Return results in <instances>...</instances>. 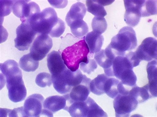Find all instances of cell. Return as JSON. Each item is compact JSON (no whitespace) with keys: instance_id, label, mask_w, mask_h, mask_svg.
<instances>
[{"instance_id":"obj_1","label":"cell","mask_w":157,"mask_h":117,"mask_svg":"<svg viewBox=\"0 0 157 117\" xmlns=\"http://www.w3.org/2000/svg\"><path fill=\"white\" fill-rule=\"evenodd\" d=\"M19 67L17 62L12 60L0 64L2 75L6 81L8 96L11 101L14 103L23 101L27 94Z\"/></svg>"},{"instance_id":"obj_2","label":"cell","mask_w":157,"mask_h":117,"mask_svg":"<svg viewBox=\"0 0 157 117\" xmlns=\"http://www.w3.org/2000/svg\"><path fill=\"white\" fill-rule=\"evenodd\" d=\"M70 45L66 37H61L69 45L62 51L61 56L65 65L72 71L78 69L82 62H86L88 60L89 49L85 37L79 38L70 33L67 35Z\"/></svg>"},{"instance_id":"obj_3","label":"cell","mask_w":157,"mask_h":117,"mask_svg":"<svg viewBox=\"0 0 157 117\" xmlns=\"http://www.w3.org/2000/svg\"><path fill=\"white\" fill-rule=\"evenodd\" d=\"M133 67L125 56L116 57L111 69L105 73L107 77H115L124 86L130 89L137 85V77L133 71Z\"/></svg>"},{"instance_id":"obj_4","label":"cell","mask_w":157,"mask_h":117,"mask_svg":"<svg viewBox=\"0 0 157 117\" xmlns=\"http://www.w3.org/2000/svg\"><path fill=\"white\" fill-rule=\"evenodd\" d=\"M61 20L58 17L55 9L52 7H48L27 21L30 24L37 33L50 36Z\"/></svg>"},{"instance_id":"obj_5","label":"cell","mask_w":157,"mask_h":117,"mask_svg":"<svg viewBox=\"0 0 157 117\" xmlns=\"http://www.w3.org/2000/svg\"><path fill=\"white\" fill-rule=\"evenodd\" d=\"M109 45L116 56H125L126 51H132L137 45L135 31L130 27L123 28L113 37Z\"/></svg>"},{"instance_id":"obj_6","label":"cell","mask_w":157,"mask_h":117,"mask_svg":"<svg viewBox=\"0 0 157 117\" xmlns=\"http://www.w3.org/2000/svg\"><path fill=\"white\" fill-rule=\"evenodd\" d=\"M83 77L80 70L73 72L67 68L58 76L52 78L53 86L58 92L65 94L69 93L74 87L80 84Z\"/></svg>"},{"instance_id":"obj_7","label":"cell","mask_w":157,"mask_h":117,"mask_svg":"<svg viewBox=\"0 0 157 117\" xmlns=\"http://www.w3.org/2000/svg\"><path fill=\"white\" fill-rule=\"evenodd\" d=\"M17 37L14 39L15 47L19 51H27L35 39L37 33L28 22H22L16 30Z\"/></svg>"},{"instance_id":"obj_8","label":"cell","mask_w":157,"mask_h":117,"mask_svg":"<svg viewBox=\"0 0 157 117\" xmlns=\"http://www.w3.org/2000/svg\"><path fill=\"white\" fill-rule=\"evenodd\" d=\"M114 99L113 107L116 117L129 116L139 104L137 100L130 94H119Z\"/></svg>"},{"instance_id":"obj_9","label":"cell","mask_w":157,"mask_h":117,"mask_svg":"<svg viewBox=\"0 0 157 117\" xmlns=\"http://www.w3.org/2000/svg\"><path fill=\"white\" fill-rule=\"evenodd\" d=\"M13 14L22 22L29 20L40 13V8L36 3L30 1H14Z\"/></svg>"},{"instance_id":"obj_10","label":"cell","mask_w":157,"mask_h":117,"mask_svg":"<svg viewBox=\"0 0 157 117\" xmlns=\"http://www.w3.org/2000/svg\"><path fill=\"white\" fill-rule=\"evenodd\" d=\"M52 45V40L48 35L39 34L30 47V53L35 60H42L46 57Z\"/></svg>"},{"instance_id":"obj_11","label":"cell","mask_w":157,"mask_h":117,"mask_svg":"<svg viewBox=\"0 0 157 117\" xmlns=\"http://www.w3.org/2000/svg\"><path fill=\"white\" fill-rule=\"evenodd\" d=\"M91 81V79L84 75L83 79L81 83L74 87L69 93L64 95L67 100L65 108L73 102H82L86 101L90 93Z\"/></svg>"},{"instance_id":"obj_12","label":"cell","mask_w":157,"mask_h":117,"mask_svg":"<svg viewBox=\"0 0 157 117\" xmlns=\"http://www.w3.org/2000/svg\"><path fill=\"white\" fill-rule=\"evenodd\" d=\"M134 53L140 62L157 60V40L153 37H147L143 41Z\"/></svg>"},{"instance_id":"obj_13","label":"cell","mask_w":157,"mask_h":117,"mask_svg":"<svg viewBox=\"0 0 157 117\" xmlns=\"http://www.w3.org/2000/svg\"><path fill=\"white\" fill-rule=\"evenodd\" d=\"M144 1H124L126 12L124 21L131 27L137 26L142 17L140 9Z\"/></svg>"},{"instance_id":"obj_14","label":"cell","mask_w":157,"mask_h":117,"mask_svg":"<svg viewBox=\"0 0 157 117\" xmlns=\"http://www.w3.org/2000/svg\"><path fill=\"white\" fill-rule=\"evenodd\" d=\"M44 99L41 94H35L29 96L23 107L24 117H40L43 108Z\"/></svg>"},{"instance_id":"obj_15","label":"cell","mask_w":157,"mask_h":117,"mask_svg":"<svg viewBox=\"0 0 157 117\" xmlns=\"http://www.w3.org/2000/svg\"><path fill=\"white\" fill-rule=\"evenodd\" d=\"M47 66L52 78L59 76L68 68L59 52L53 51L47 56Z\"/></svg>"},{"instance_id":"obj_16","label":"cell","mask_w":157,"mask_h":117,"mask_svg":"<svg viewBox=\"0 0 157 117\" xmlns=\"http://www.w3.org/2000/svg\"><path fill=\"white\" fill-rule=\"evenodd\" d=\"M67 104L64 95L63 96H53L45 99L44 102V109L46 110L50 115L53 116V114L62 109L64 110Z\"/></svg>"},{"instance_id":"obj_17","label":"cell","mask_w":157,"mask_h":117,"mask_svg":"<svg viewBox=\"0 0 157 117\" xmlns=\"http://www.w3.org/2000/svg\"><path fill=\"white\" fill-rule=\"evenodd\" d=\"M116 57L109 45L105 50H101L95 54L94 58L97 63L104 69L105 73L111 68Z\"/></svg>"},{"instance_id":"obj_18","label":"cell","mask_w":157,"mask_h":117,"mask_svg":"<svg viewBox=\"0 0 157 117\" xmlns=\"http://www.w3.org/2000/svg\"><path fill=\"white\" fill-rule=\"evenodd\" d=\"M85 40L89 49V54L92 56L101 51L104 41L103 36L93 31L86 35Z\"/></svg>"},{"instance_id":"obj_19","label":"cell","mask_w":157,"mask_h":117,"mask_svg":"<svg viewBox=\"0 0 157 117\" xmlns=\"http://www.w3.org/2000/svg\"><path fill=\"white\" fill-rule=\"evenodd\" d=\"M86 12V8L83 3L78 2L73 4L66 17L68 26L75 21L83 20Z\"/></svg>"},{"instance_id":"obj_20","label":"cell","mask_w":157,"mask_h":117,"mask_svg":"<svg viewBox=\"0 0 157 117\" xmlns=\"http://www.w3.org/2000/svg\"><path fill=\"white\" fill-rule=\"evenodd\" d=\"M157 60H153L148 63L147 67L148 87L153 97L157 96Z\"/></svg>"},{"instance_id":"obj_21","label":"cell","mask_w":157,"mask_h":117,"mask_svg":"<svg viewBox=\"0 0 157 117\" xmlns=\"http://www.w3.org/2000/svg\"><path fill=\"white\" fill-rule=\"evenodd\" d=\"M72 117H87L88 107L86 101L74 102L65 108Z\"/></svg>"},{"instance_id":"obj_22","label":"cell","mask_w":157,"mask_h":117,"mask_svg":"<svg viewBox=\"0 0 157 117\" xmlns=\"http://www.w3.org/2000/svg\"><path fill=\"white\" fill-rule=\"evenodd\" d=\"M129 94L137 100L139 104L143 103L153 98L150 92L148 84L142 87L136 86L132 88Z\"/></svg>"},{"instance_id":"obj_23","label":"cell","mask_w":157,"mask_h":117,"mask_svg":"<svg viewBox=\"0 0 157 117\" xmlns=\"http://www.w3.org/2000/svg\"><path fill=\"white\" fill-rule=\"evenodd\" d=\"M109 77L105 74L98 75L96 78L90 82V91L94 94L98 96L105 93L104 87L105 83Z\"/></svg>"},{"instance_id":"obj_24","label":"cell","mask_w":157,"mask_h":117,"mask_svg":"<svg viewBox=\"0 0 157 117\" xmlns=\"http://www.w3.org/2000/svg\"><path fill=\"white\" fill-rule=\"evenodd\" d=\"M39 61L35 60L30 53L23 56L19 61L20 67L26 72H33L38 68Z\"/></svg>"},{"instance_id":"obj_25","label":"cell","mask_w":157,"mask_h":117,"mask_svg":"<svg viewBox=\"0 0 157 117\" xmlns=\"http://www.w3.org/2000/svg\"><path fill=\"white\" fill-rule=\"evenodd\" d=\"M69 26L73 35L79 38L83 37L89 31L88 25L83 20L75 21L70 24Z\"/></svg>"},{"instance_id":"obj_26","label":"cell","mask_w":157,"mask_h":117,"mask_svg":"<svg viewBox=\"0 0 157 117\" xmlns=\"http://www.w3.org/2000/svg\"><path fill=\"white\" fill-rule=\"evenodd\" d=\"M120 81L118 79L109 77L105 83V93L111 98L114 99L119 94L118 85Z\"/></svg>"},{"instance_id":"obj_27","label":"cell","mask_w":157,"mask_h":117,"mask_svg":"<svg viewBox=\"0 0 157 117\" xmlns=\"http://www.w3.org/2000/svg\"><path fill=\"white\" fill-rule=\"evenodd\" d=\"M88 104L89 111L87 117H107V114L98 105L94 100L88 97L86 100Z\"/></svg>"},{"instance_id":"obj_28","label":"cell","mask_w":157,"mask_h":117,"mask_svg":"<svg viewBox=\"0 0 157 117\" xmlns=\"http://www.w3.org/2000/svg\"><path fill=\"white\" fill-rule=\"evenodd\" d=\"M86 5L87 10L96 17H104L107 13L104 6L98 3L96 1H87Z\"/></svg>"},{"instance_id":"obj_29","label":"cell","mask_w":157,"mask_h":117,"mask_svg":"<svg viewBox=\"0 0 157 117\" xmlns=\"http://www.w3.org/2000/svg\"><path fill=\"white\" fill-rule=\"evenodd\" d=\"M142 17L157 14V1H144L140 9Z\"/></svg>"},{"instance_id":"obj_30","label":"cell","mask_w":157,"mask_h":117,"mask_svg":"<svg viewBox=\"0 0 157 117\" xmlns=\"http://www.w3.org/2000/svg\"><path fill=\"white\" fill-rule=\"evenodd\" d=\"M93 31L101 35L106 30L107 24L104 17H94L92 23Z\"/></svg>"},{"instance_id":"obj_31","label":"cell","mask_w":157,"mask_h":117,"mask_svg":"<svg viewBox=\"0 0 157 117\" xmlns=\"http://www.w3.org/2000/svg\"><path fill=\"white\" fill-rule=\"evenodd\" d=\"M36 83L37 85L42 88L51 86L52 83L51 75L44 72L39 74L36 77Z\"/></svg>"},{"instance_id":"obj_32","label":"cell","mask_w":157,"mask_h":117,"mask_svg":"<svg viewBox=\"0 0 157 117\" xmlns=\"http://www.w3.org/2000/svg\"><path fill=\"white\" fill-rule=\"evenodd\" d=\"M80 69L84 73L90 74L97 68L95 60L88 56V60L86 62H82L80 64Z\"/></svg>"},{"instance_id":"obj_33","label":"cell","mask_w":157,"mask_h":117,"mask_svg":"<svg viewBox=\"0 0 157 117\" xmlns=\"http://www.w3.org/2000/svg\"><path fill=\"white\" fill-rule=\"evenodd\" d=\"M1 16L9 15L12 10L14 1H1Z\"/></svg>"},{"instance_id":"obj_34","label":"cell","mask_w":157,"mask_h":117,"mask_svg":"<svg viewBox=\"0 0 157 117\" xmlns=\"http://www.w3.org/2000/svg\"><path fill=\"white\" fill-rule=\"evenodd\" d=\"M125 56L134 68L139 65L140 62L136 57L134 52H130L126 54Z\"/></svg>"},{"instance_id":"obj_35","label":"cell","mask_w":157,"mask_h":117,"mask_svg":"<svg viewBox=\"0 0 157 117\" xmlns=\"http://www.w3.org/2000/svg\"><path fill=\"white\" fill-rule=\"evenodd\" d=\"M52 6L57 8H63L67 6L68 1H48Z\"/></svg>"},{"instance_id":"obj_36","label":"cell","mask_w":157,"mask_h":117,"mask_svg":"<svg viewBox=\"0 0 157 117\" xmlns=\"http://www.w3.org/2000/svg\"><path fill=\"white\" fill-rule=\"evenodd\" d=\"M96 1L98 3L104 6L111 5L114 2V1Z\"/></svg>"}]
</instances>
